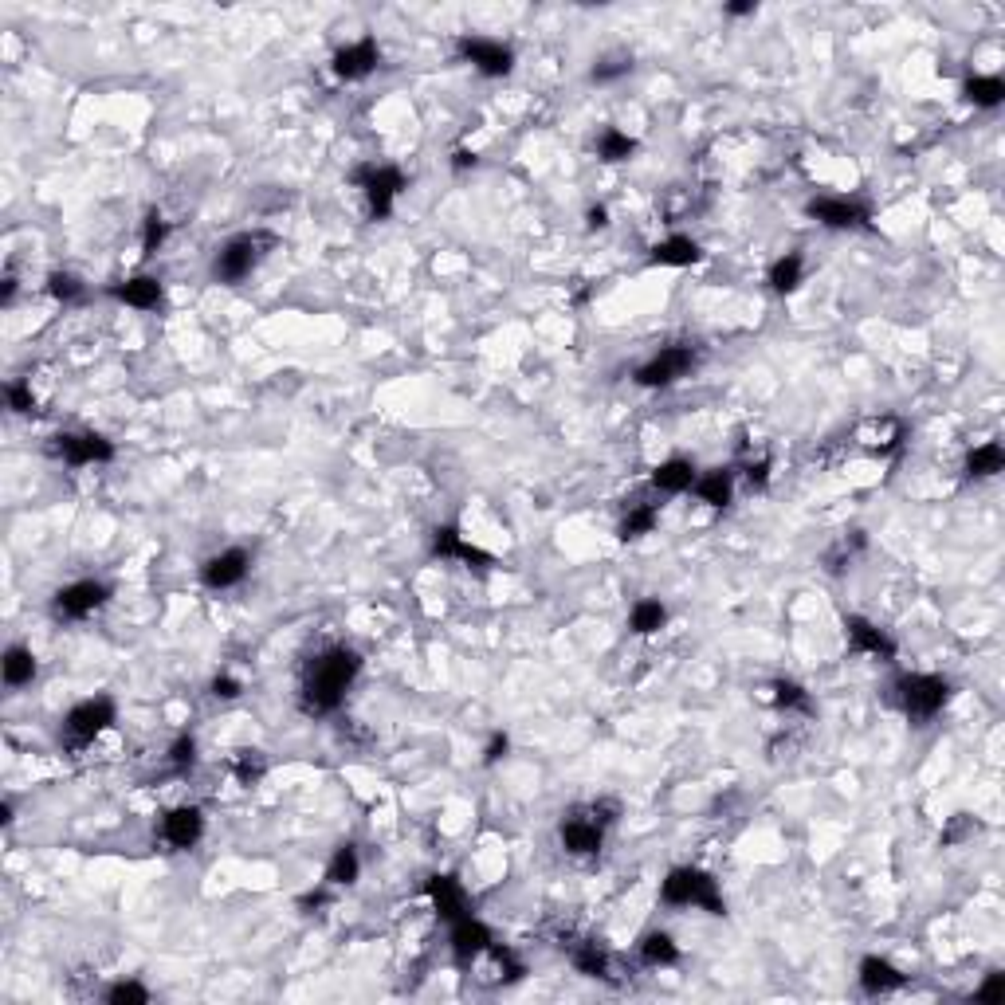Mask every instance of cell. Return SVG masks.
I'll list each match as a JSON object with an SVG mask.
<instances>
[{
	"instance_id": "42",
	"label": "cell",
	"mask_w": 1005,
	"mask_h": 1005,
	"mask_svg": "<svg viewBox=\"0 0 1005 1005\" xmlns=\"http://www.w3.org/2000/svg\"><path fill=\"white\" fill-rule=\"evenodd\" d=\"M629 71H633V59L621 55V59H601V63L589 71V79H593V83H617V79H625Z\"/></svg>"
},
{
	"instance_id": "2",
	"label": "cell",
	"mask_w": 1005,
	"mask_h": 1005,
	"mask_svg": "<svg viewBox=\"0 0 1005 1005\" xmlns=\"http://www.w3.org/2000/svg\"><path fill=\"white\" fill-rule=\"evenodd\" d=\"M892 699L911 723H931L951 703V680L931 672H903L892 684Z\"/></svg>"
},
{
	"instance_id": "12",
	"label": "cell",
	"mask_w": 1005,
	"mask_h": 1005,
	"mask_svg": "<svg viewBox=\"0 0 1005 1005\" xmlns=\"http://www.w3.org/2000/svg\"><path fill=\"white\" fill-rule=\"evenodd\" d=\"M558 841L570 856H597L601 845H605V825L593 817V809H570L562 813V825H558Z\"/></svg>"
},
{
	"instance_id": "37",
	"label": "cell",
	"mask_w": 1005,
	"mask_h": 1005,
	"mask_svg": "<svg viewBox=\"0 0 1005 1005\" xmlns=\"http://www.w3.org/2000/svg\"><path fill=\"white\" fill-rule=\"evenodd\" d=\"M165 240H169V220H165L158 209H150L146 212V220H142V256L154 260Z\"/></svg>"
},
{
	"instance_id": "49",
	"label": "cell",
	"mask_w": 1005,
	"mask_h": 1005,
	"mask_svg": "<svg viewBox=\"0 0 1005 1005\" xmlns=\"http://www.w3.org/2000/svg\"><path fill=\"white\" fill-rule=\"evenodd\" d=\"M758 4L754 0H739V4H727V16H754Z\"/></svg>"
},
{
	"instance_id": "4",
	"label": "cell",
	"mask_w": 1005,
	"mask_h": 1005,
	"mask_svg": "<svg viewBox=\"0 0 1005 1005\" xmlns=\"http://www.w3.org/2000/svg\"><path fill=\"white\" fill-rule=\"evenodd\" d=\"M114 723H118V707H114V699H110V695H91V699L75 703V707L63 715L59 742H63V750L79 754V750H87V746L99 739V735H106Z\"/></svg>"
},
{
	"instance_id": "5",
	"label": "cell",
	"mask_w": 1005,
	"mask_h": 1005,
	"mask_svg": "<svg viewBox=\"0 0 1005 1005\" xmlns=\"http://www.w3.org/2000/svg\"><path fill=\"white\" fill-rule=\"evenodd\" d=\"M271 244H275L271 232H240V236H232L212 256V279L216 283H244L260 267V260L267 256L264 248H271Z\"/></svg>"
},
{
	"instance_id": "16",
	"label": "cell",
	"mask_w": 1005,
	"mask_h": 1005,
	"mask_svg": "<svg viewBox=\"0 0 1005 1005\" xmlns=\"http://www.w3.org/2000/svg\"><path fill=\"white\" fill-rule=\"evenodd\" d=\"M248 570H252V554L240 550V546H228V550L212 554L209 562L201 566V582L209 589H232V585H240L248 578Z\"/></svg>"
},
{
	"instance_id": "10",
	"label": "cell",
	"mask_w": 1005,
	"mask_h": 1005,
	"mask_svg": "<svg viewBox=\"0 0 1005 1005\" xmlns=\"http://www.w3.org/2000/svg\"><path fill=\"white\" fill-rule=\"evenodd\" d=\"M106 601H110V585L95 582V578H83V582H71V585H63V589H55L52 617L55 621H83V617L99 613Z\"/></svg>"
},
{
	"instance_id": "3",
	"label": "cell",
	"mask_w": 1005,
	"mask_h": 1005,
	"mask_svg": "<svg viewBox=\"0 0 1005 1005\" xmlns=\"http://www.w3.org/2000/svg\"><path fill=\"white\" fill-rule=\"evenodd\" d=\"M660 900L668 907H703L707 915H727L719 880L703 868H672L660 884Z\"/></svg>"
},
{
	"instance_id": "9",
	"label": "cell",
	"mask_w": 1005,
	"mask_h": 1005,
	"mask_svg": "<svg viewBox=\"0 0 1005 1005\" xmlns=\"http://www.w3.org/2000/svg\"><path fill=\"white\" fill-rule=\"evenodd\" d=\"M48 452L55 460H63L67 468H91V464L114 460V444L99 432H59V436H52Z\"/></svg>"
},
{
	"instance_id": "35",
	"label": "cell",
	"mask_w": 1005,
	"mask_h": 1005,
	"mask_svg": "<svg viewBox=\"0 0 1005 1005\" xmlns=\"http://www.w3.org/2000/svg\"><path fill=\"white\" fill-rule=\"evenodd\" d=\"M774 707L778 711H794V715H813V695L801 688L797 680H774Z\"/></svg>"
},
{
	"instance_id": "32",
	"label": "cell",
	"mask_w": 1005,
	"mask_h": 1005,
	"mask_svg": "<svg viewBox=\"0 0 1005 1005\" xmlns=\"http://www.w3.org/2000/svg\"><path fill=\"white\" fill-rule=\"evenodd\" d=\"M636 150H640V142H636L633 134L617 130V126H605V130H601V138H597V158L609 161V165H617V161H629Z\"/></svg>"
},
{
	"instance_id": "24",
	"label": "cell",
	"mask_w": 1005,
	"mask_h": 1005,
	"mask_svg": "<svg viewBox=\"0 0 1005 1005\" xmlns=\"http://www.w3.org/2000/svg\"><path fill=\"white\" fill-rule=\"evenodd\" d=\"M695 499L699 503H707V507H715V511H723V507H731V495H735V472H727V468H715V472H703V476L695 479Z\"/></svg>"
},
{
	"instance_id": "17",
	"label": "cell",
	"mask_w": 1005,
	"mask_h": 1005,
	"mask_svg": "<svg viewBox=\"0 0 1005 1005\" xmlns=\"http://www.w3.org/2000/svg\"><path fill=\"white\" fill-rule=\"evenodd\" d=\"M452 958L460 962V966H468V962H476V958H483L487 954V947L495 943L491 939V927L483 923V919H476V915H464V919H456L452 923Z\"/></svg>"
},
{
	"instance_id": "7",
	"label": "cell",
	"mask_w": 1005,
	"mask_h": 1005,
	"mask_svg": "<svg viewBox=\"0 0 1005 1005\" xmlns=\"http://www.w3.org/2000/svg\"><path fill=\"white\" fill-rule=\"evenodd\" d=\"M695 366H699V346L676 342V346H664L660 354H652V358L633 373V381L640 389H668V385H676L680 377H688Z\"/></svg>"
},
{
	"instance_id": "45",
	"label": "cell",
	"mask_w": 1005,
	"mask_h": 1005,
	"mask_svg": "<svg viewBox=\"0 0 1005 1005\" xmlns=\"http://www.w3.org/2000/svg\"><path fill=\"white\" fill-rule=\"evenodd\" d=\"M212 695H216V699H240V695H244V684H240L236 676L220 672V676L212 680Z\"/></svg>"
},
{
	"instance_id": "39",
	"label": "cell",
	"mask_w": 1005,
	"mask_h": 1005,
	"mask_svg": "<svg viewBox=\"0 0 1005 1005\" xmlns=\"http://www.w3.org/2000/svg\"><path fill=\"white\" fill-rule=\"evenodd\" d=\"M197 766V739L185 731V735H177L173 746H169V770L173 774H189Z\"/></svg>"
},
{
	"instance_id": "14",
	"label": "cell",
	"mask_w": 1005,
	"mask_h": 1005,
	"mask_svg": "<svg viewBox=\"0 0 1005 1005\" xmlns=\"http://www.w3.org/2000/svg\"><path fill=\"white\" fill-rule=\"evenodd\" d=\"M432 558H444V562H468L476 570H487L495 566V558L487 550H479L476 542H468L456 523H444V527L432 530Z\"/></svg>"
},
{
	"instance_id": "46",
	"label": "cell",
	"mask_w": 1005,
	"mask_h": 1005,
	"mask_svg": "<svg viewBox=\"0 0 1005 1005\" xmlns=\"http://www.w3.org/2000/svg\"><path fill=\"white\" fill-rule=\"evenodd\" d=\"M770 468H774V464H770L766 456H762V460H750V464H746V483H750V487H766V483H770Z\"/></svg>"
},
{
	"instance_id": "18",
	"label": "cell",
	"mask_w": 1005,
	"mask_h": 1005,
	"mask_svg": "<svg viewBox=\"0 0 1005 1005\" xmlns=\"http://www.w3.org/2000/svg\"><path fill=\"white\" fill-rule=\"evenodd\" d=\"M424 896L432 900L436 915L448 919V923L472 915V900H468V892H464V884H460L456 876H432V880L424 884Z\"/></svg>"
},
{
	"instance_id": "20",
	"label": "cell",
	"mask_w": 1005,
	"mask_h": 1005,
	"mask_svg": "<svg viewBox=\"0 0 1005 1005\" xmlns=\"http://www.w3.org/2000/svg\"><path fill=\"white\" fill-rule=\"evenodd\" d=\"M856 982H860L864 994H892V990H903V986H907V974H903L900 966H892L888 958L868 954V958H860Z\"/></svg>"
},
{
	"instance_id": "13",
	"label": "cell",
	"mask_w": 1005,
	"mask_h": 1005,
	"mask_svg": "<svg viewBox=\"0 0 1005 1005\" xmlns=\"http://www.w3.org/2000/svg\"><path fill=\"white\" fill-rule=\"evenodd\" d=\"M377 63H381L377 40H373V36H362V40H354V44H346V48L334 52L330 71H334L342 83H362V79H370L373 71H377Z\"/></svg>"
},
{
	"instance_id": "47",
	"label": "cell",
	"mask_w": 1005,
	"mask_h": 1005,
	"mask_svg": "<svg viewBox=\"0 0 1005 1005\" xmlns=\"http://www.w3.org/2000/svg\"><path fill=\"white\" fill-rule=\"evenodd\" d=\"M974 829H978V825H970V817H966V813H958V817H954V825H951V829H947V833H943V845H954V841H966V837H970Z\"/></svg>"
},
{
	"instance_id": "31",
	"label": "cell",
	"mask_w": 1005,
	"mask_h": 1005,
	"mask_svg": "<svg viewBox=\"0 0 1005 1005\" xmlns=\"http://www.w3.org/2000/svg\"><path fill=\"white\" fill-rule=\"evenodd\" d=\"M636 951L648 966H676L680 962V947H676V939L668 931H648Z\"/></svg>"
},
{
	"instance_id": "43",
	"label": "cell",
	"mask_w": 1005,
	"mask_h": 1005,
	"mask_svg": "<svg viewBox=\"0 0 1005 1005\" xmlns=\"http://www.w3.org/2000/svg\"><path fill=\"white\" fill-rule=\"evenodd\" d=\"M1002 994H1005V974L1002 970H990L986 982L974 990V1002H1002Z\"/></svg>"
},
{
	"instance_id": "19",
	"label": "cell",
	"mask_w": 1005,
	"mask_h": 1005,
	"mask_svg": "<svg viewBox=\"0 0 1005 1005\" xmlns=\"http://www.w3.org/2000/svg\"><path fill=\"white\" fill-rule=\"evenodd\" d=\"M845 636L852 652H864V656H876V660H896V640L880 625H872L868 617H845Z\"/></svg>"
},
{
	"instance_id": "30",
	"label": "cell",
	"mask_w": 1005,
	"mask_h": 1005,
	"mask_svg": "<svg viewBox=\"0 0 1005 1005\" xmlns=\"http://www.w3.org/2000/svg\"><path fill=\"white\" fill-rule=\"evenodd\" d=\"M570 962L574 970L585 974V978H609V951L597 943V939H585L570 951Z\"/></svg>"
},
{
	"instance_id": "26",
	"label": "cell",
	"mask_w": 1005,
	"mask_h": 1005,
	"mask_svg": "<svg viewBox=\"0 0 1005 1005\" xmlns=\"http://www.w3.org/2000/svg\"><path fill=\"white\" fill-rule=\"evenodd\" d=\"M0 672H4V684H8V688H24V684H32V680H36L40 664H36L32 648L12 644V648L4 652V660H0Z\"/></svg>"
},
{
	"instance_id": "23",
	"label": "cell",
	"mask_w": 1005,
	"mask_h": 1005,
	"mask_svg": "<svg viewBox=\"0 0 1005 1005\" xmlns=\"http://www.w3.org/2000/svg\"><path fill=\"white\" fill-rule=\"evenodd\" d=\"M699 260H703V248L691 236H668V240L652 244V252H648L652 267H691Z\"/></svg>"
},
{
	"instance_id": "11",
	"label": "cell",
	"mask_w": 1005,
	"mask_h": 1005,
	"mask_svg": "<svg viewBox=\"0 0 1005 1005\" xmlns=\"http://www.w3.org/2000/svg\"><path fill=\"white\" fill-rule=\"evenodd\" d=\"M456 55H460L464 63H472L479 75H487V79H503V75L515 71V52H511V44L491 40V36H460V40H456Z\"/></svg>"
},
{
	"instance_id": "6",
	"label": "cell",
	"mask_w": 1005,
	"mask_h": 1005,
	"mask_svg": "<svg viewBox=\"0 0 1005 1005\" xmlns=\"http://www.w3.org/2000/svg\"><path fill=\"white\" fill-rule=\"evenodd\" d=\"M350 181L366 193V205H370L373 220H389L397 197L409 189V181H405V173H401L397 165H373V161L370 165H358V169L350 173Z\"/></svg>"
},
{
	"instance_id": "27",
	"label": "cell",
	"mask_w": 1005,
	"mask_h": 1005,
	"mask_svg": "<svg viewBox=\"0 0 1005 1005\" xmlns=\"http://www.w3.org/2000/svg\"><path fill=\"white\" fill-rule=\"evenodd\" d=\"M1002 468H1005V448L998 440H986V444L970 448V456H966V464H962L966 479H990V476H998Z\"/></svg>"
},
{
	"instance_id": "38",
	"label": "cell",
	"mask_w": 1005,
	"mask_h": 1005,
	"mask_svg": "<svg viewBox=\"0 0 1005 1005\" xmlns=\"http://www.w3.org/2000/svg\"><path fill=\"white\" fill-rule=\"evenodd\" d=\"M48 291H52V299H59V303H79L87 295V283L79 275H71V271H52L48 275Z\"/></svg>"
},
{
	"instance_id": "34",
	"label": "cell",
	"mask_w": 1005,
	"mask_h": 1005,
	"mask_svg": "<svg viewBox=\"0 0 1005 1005\" xmlns=\"http://www.w3.org/2000/svg\"><path fill=\"white\" fill-rule=\"evenodd\" d=\"M228 766H232V778H236L240 786H260L267 774V754L264 750H248V746H244V750L232 754Z\"/></svg>"
},
{
	"instance_id": "29",
	"label": "cell",
	"mask_w": 1005,
	"mask_h": 1005,
	"mask_svg": "<svg viewBox=\"0 0 1005 1005\" xmlns=\"http://www.w3.org/2000/svg\"><path fill=\"white\" fill-rule=\"evenodd\" d=\"M962 95H966V103L982 106V110H994V106H1002V99H1005L1002 75H970V79L962 83Z\"/></svg>"
},
{
	"instance_id": "15",
	"label": "cell",
	"mask_w": 1005,
	"mask_h": 1005,
	"mask_svg": "<svg viewBox=\"0 0 1005 1005\" xmlns=\"http://www.w3.org/2000/svg\"><path fill=\"white\" fill-rule=\"evenodd\" d=\"M161 841L169 848H193L201 837H205V813H201V805H177V809H169L165 817H161Z\"/></svg>"
},
{
	"instance_id": "36",
	"label": "cell",
	"mask_w": 1005,
	"mask_h": 1005,
	"mask_svg": "<svg viewBox=\"0 0 1005 1005\" xmlns=\"http://www.w3.org/2000/svg\"><path fill=\"white\" fill-rule=\"evenodd\" d=\"M656 523H660V511H656L652 503H636V507L625 511V519H621L617 534H621L625 542H629V538H644V534H652V530H656Z\"/></svg>"
},
{
	"instance_id": "25",
	"label": "cell",
	"mask_w": 1005,
	"mask_h": 1005,
	"mask_svg": "<svg viewBox=\"0 0 1005 1005\" xmlns=\"http://www.w3.org/2000/svg\"><path fill=\"white\" fill-rule=\"evenodd\" d=\"M358 876H362V856L350 841H342L334 848L330 864H326V884L330 888H350V884H358Z\"/></svg>"
},
{
	"instance_id": "22",
	"label": "cell",
	"mask_w": 1005,
	"mask_h": 1005,
	"mask_svg": "<svg viewBox=\"0 0 1005 1005\" xmlns=\"http://www.w3.org/2000/svg\"><path fill=\"white\" fill-rule=\"evenodd\" d=\"M695 479H699V468L691 464L688 456H672V460L652 468V487L664 491V495H684V491L695 487Z\"/></svg>"
},
{
	"instance_id": "8",
	"label": "cell",
	"mask_w": 1005,
	"mask_h": 1005,
	"mask_svg": "<svg viewBox=\"0 0 1005 1005\" xmlns=\"http://www.w3.org/2000/svg\"><path fill=\"white\" fill-rule=\"evenodd\" d=\"M805 216L833 232H872V209L860 197H813Z\"/></svg>"
},
{
	"instance_id": "28",
	"label": "cell",
	"mask_w": 1005,
	"mask_h": 1005,
	"mask_svg": "<svg viewBox=\"0 0 1005 1005\" xmlns=\"http://www.w3.org/2000/svg\"><path fill=\"white\" fill-rule=\"evenodd\" d=\"M664 625H668V605L656 601V597H640L629 609V629L636 636H656Z\"/></svg>"
},
{
	"instance_id": "33",
	"label": "cell",
	"mask_w": 1005,
	"mask_h": 1005,
	"mask_svg": "<svg viewBox=\"0 0 1005 1005\" xmlns=\"http://www.w3.org/2000/svg\"><path fill=\"white\" fill-rule=\"evenodd\" d=\"M770 287L778 291V295H790V291H797L801 287V279H805V260L797 256V252H786L782 260H774L770 264Z\"/></svg>"
},
{
	"instance_id": "41",
	"label": "cell",
	"mask_w": 1005,
	"mask_h": 1005,
	"mask_svg": "<svg viewBox=\"0 0 1005 1005\" xmlns=\"http://www.w3.org/2000/svg\"><path fill=\"white\" fill-rule=\"evenodd\" d=\"M4 401H8V409L20 413V417H32V413H36V397H32V385H28V381H8V385H4Z\"/></svg>"
},
{
	"instance_id": "52",
	"label": "cell",
	"mask_w": 1005,
	"mask_h": 1005,
	"mask_svg": "<svg viewBox=\"0 0 1005 1005\" xmlns=\"http://www.w3.org/2000/svg\"><path fill=\"white\" fill-rule=\"evenodd\" d=\"M0 825H12V805H8V801L0 805Z\"/></svg>"
},
{
	"instance_id": "40",
	"label": "cell",
	"mask_w": 1005,
	"mask_h": 1005,
	"mask_svg": "<svg viewBox=\"0 0 1005 1005\" xmlns=\"http://www.w3.org/2000/svg\"><path fill=\"white\" fill-rule=\"evenodd\" d=\"M106 1002L110 1005H146L150 1002V990L138 982V978H122L106 990Z\"/></svg>"
},
{
	"instance_id": "48",
	"label": "cell",
	"mask_w": 1005,
	"mask_h": 1005,
	"mask_svg": "<svg viewBox=\"0 0 1005 1005\" xmlns=\"http://www.w3.org/2000/svg\"><path fill=\"white\" fill-rule=\"evenodd\" d=\"M476 165H479L476 150H464V146H460V150L452 154V169H456V173H464V169H476Z\"/></svg>"
},
{
	"instance_id": "50",
	"label": "cell",
	"mask_w": 1005,
	"mask_h": 1005,
	"mask_svg": "<svg viewBox=\"0 0 1005 1005\" xmlns=\"http://www.w3.org/2000/svg\"><path fill=\"white\" fill-rule=\"evenodd\" d=\"M605 224H609L605 205H593V209H589V228H605Z\"/></svg>"
},
{
	"instance_id": "44",
	"label": "cell",
	"mask_w": 1005,
	"mask_h": 1005,
	"mask_svg": "<svg viewBox=\"0 0 1005 1005\" xmlns=\"http://www.w3.org/2000/svg\"><path fill=\"white\" fill-rule=\"evenodd\" d=\"M507 750H511V735L507 731H495L487 746H483V766H495V762H503L507 758Z\"/></svg>"
},
{
	"instance_id": "51",
	"label": "cell",
	"mask_w": 1005,
	"mask_h": 1005,
	"mask_svg": "<svg viewBox=\"0 0 1005 1005\" xmlns=\"http://www.w3.org/2000/svg\"><path fill=\"white\" fill-rule=\"evenodd\" d=\"M322 903H326V892H315V896L303 900V907H322Z\"/></svg>"
},
{
	"instance_id": "21",
	"label": "cell",
	"mask_w": 1005,
	"mask_h": 1005,
	"mask_svg": "<svg viewBox=\"0 0 1005 1005\" xmlns=\"http://www.w3.org/2000/svg\"><path fill=\"white\" fill-rule=\"evenodd\" d=\"M110 295L134 311H158L165 303V283L154 279V275H134V279H122L110 287Z\"/></svg>"
},
{
	"instance_id": "1",
	"label": "cell",
	"mask_w": 1005,
	"mask_h": 1005,
	"mask_svg": "<svg viewBox=\"0 0 1005 1005\" xmlns=\"http://www.w3.org/2000/svg\"><path fill=\"white\" fill-rule=\"evenodd\" d=\"M362 672V656L346 644H330L307 660L303 684H299V707L303 715H334L346 703V691Z\"/></svg>"
}]
</instances>
